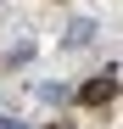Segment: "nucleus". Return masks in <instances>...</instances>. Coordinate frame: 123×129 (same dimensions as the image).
Returning <instances> with one entry per match:
<instances>
[{
    "mask_svg": "<svg viewBox=\"0 0 123 129\" xmlns=\"http://www.w3.org/2000/svg\"><path fill=\"white\" fill-rule=\"evenodd\" d=\"M50 129H73V123H50Z\"/></svg>",
    "mask_w": 123,
    "mask_h": 129,
    "instance_id": "nucleus-4",
    "label": "nucleus"
},
{
    "mask_svg": "<svg viewBox=\"0 0 123 129\" xmlns=\"http://www.w3.org/2000/svg\"><path fill=\"white\" fill-rule=\"evenodd\" d=\"M90 39H95V23H90V17H78V23L67 28V45H90Z\"/></svg>",
    "mask_w": 123,
    "mask_h": 129,
    "instance_id": "nucleus-2",
    "label": "nucleus"
},
{
    "mask_svg": "<svg viewBox=\"0 0 123 129\" xmlns=\"http://www.w3.org/2000/svg\"><path fill=\"white\" fill-rule=\"evenodd\" d=\"M0 129H28V123H17V118H0Z\"/></svg>",
    "mask_w": 123,
    "mask_h": 129,
    "instance_id": "nucleus-3",
    "label": "nucleus"
},
{
    "mask_svg": "<svg viewBox=\"0 0 123 129\" xmlns=\"http://www.w3.org/2000/svg\"><path fill=\"white\" fill-rule=\"evenodd\" d=\"M112 95H117V68H106L101 79H90L84 90H78V101H84V107H106Z\"/></svg>",
    "mask_w": 123,
    "mask_h": 129,
    "instance_id": "nucleus-1",
    "label": "nucleus"
}]
</instances>
